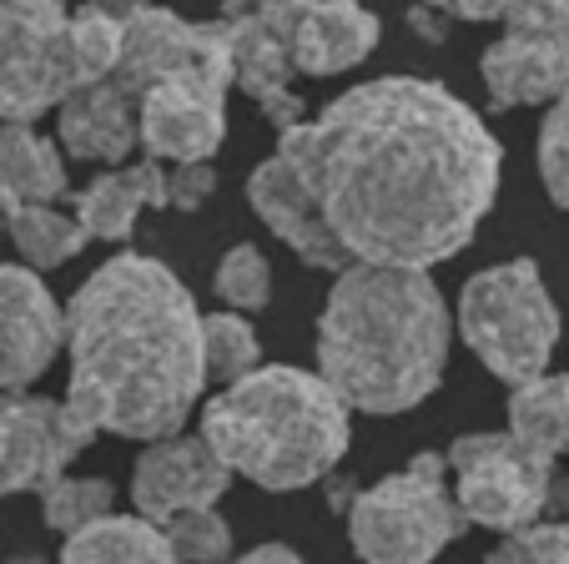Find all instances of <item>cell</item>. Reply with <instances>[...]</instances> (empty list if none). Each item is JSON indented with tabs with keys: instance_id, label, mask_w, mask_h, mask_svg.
Wrapping results in <instances>:
<instances>
[{
	"instance_id": "6da1fadb",
	"label": "cell",
	"mask_w": 569,
	"mask_h": 564,
	"mask_svg": "<svg viewBox=\"0 0 569 564\" xmlns=\"http://www.w3.org/2000/svg\"><path fill=\"white\" fill-rule=\"evenodd\" d=\"M348 263L429 273L495 212L505 147L443 81L378 76L278 137Z\"/></svg>"
},
{
	"instance_id": "7a4b0ae2",
	"label": "cell",
	"mask_w": 569,
	"mask_h": 564,
	"mask_svg": "<svg viewBox=\"0 0 569 564\" xmlns=\"http://www.w3.org/2000/svg\"><path fill=\"white\" fill-rule=\"evenodd\" d=\"M71 408L91 434L177 438L207 388L202 313L187 283L147 253H117L66 303Z\"/></svg>"
},
{
	"instance_id": "3957f363",
	"label": "cell",
	"mask_w": 569,
	"mask_h": 564,
	"mask_svg": "<svg viewBox=\"0 0 569 564\" xmlns=\"http://www.w3.org/2000/svg\"><path fill=\"white\" fill-rule=\"evenodd\" d=\"M453 318L429 273L353 263L318 318V378L363 414H409L449 368Z\"/></svg>"
},
{
	"instance_id": "277c9868",
	"label": "cell",
	"mask_w": 569,
	"mask_h": 564,
	"mask_svg": "<svg viewBox=\"0 0 569 564\" xmlns=\"http://www.w3.org/2000/svg\"><path fill=\"white\" fill-rule=\"evenodd\" d=\"M202 438L232 474L268 494L328 479L348 454V404L308 368H252L202 408Z\"/></svg>"
},
{
	"instance_id": "5b68a950",
	"label": "cell",
	"mask_w": 569,
	"mask_h": 564,
	"mask_svg": "<svg viewBox=\"0 0 569 564\" xmlns=\"http://www.w3.org/2000/svg\"><path fill=\"white\" fill-rule=\"evenodd\" d=\"M459 333L483 368L505 384H529L549 368L559 343V308L545 288V273L529 257L483 267L463 283Z\"/></svg>"
},
{
	"instance_id": "8992f818",
	"label": "cell",
	"mask_w": 569,
	"mask_h": 564,
	"mask_svg": "<svg viewBox=\"0 0 569 564\" xmlns=\"http://www.w3.org/2000/svg\"><path fill=\"white\" fill-rule=\"evenodd\" d=\"M348 540L363 564H433L469 524L453 504L443 454H419L348 499Z\"/></svg>"
},
{
	"instance_id": "52a82bcc",
	"label": "cell",
	"mask_w": 569,
	"mask_h": 564,
	"mask_svg": "<svg viewBox=\"0 0 569 564\" xmlns=\"http://www.w3.org/2000/svg\"><path fill=\"white\" fill-rule=\"evenodd\" d=\"M449 474H453V504H459L463 524H483V530L515 534L539 524V514L555 499V464L529 454L509 434H463L449 448Z\"/></svg>"
},
{
	"instance_id": "ba28073f",
	"label": "cell",
	"mask_w": 569,
	"mask_h": 564,
	"mask_svg": "<svg viewBox=\"0 0 569 564\" xmlns=\"http://www.w3.org/2000/svg\"><path fill=\"white\" fill-rule=\"evenodd\" d=\"M81 76L71 56V11L56 0H6L0 6V127L56 111Z\"/></svg>"
},
{
	"instance_id": "9c48e42d",
	"label": "cell",
	"mask_w": 569,
	"mask_h": 564,
	"mask_svg": "<svg viewBox=\"0 0 569 564\" xmlns=\"http://www.w3.org/2000/svg\"><path fill=\"white\" fill-rule=\"evenodd\" d=\"M91 444L97 434L56 398L0 394V499L26 489L41 494Z\"/></svg>"
},
{
	"instance_id": "30bf717a",
	"label": "cell",
	"mask_w": 569,
	"mask_h": 564,
	"mask_svg": "<svg viewBox=\"0 0 569 564\" xmlns=\"http://www.w3.org/2000/svg\"><path fill=\"white\" fill-rule=\"evenodd\" d=\"M227 76L187 71L172 81L151 86L141 97V147L151 161H172V167H197L212 161L217 147L227 141Z\"/></svg>"
},
{
	"instance_id": "8fae6325",
	"label": "cell",
	"mask_w": 569,
	"mask_h": 564,
	"mask_svg": "<svg viewBox=\"0 0 569 564\" xmlns=\"http://www.w3.org/2000/svg\"><path fill=\"white\" fill-rule=\"evenodd\" d=\"M66 348V313L41 273L0 263V394H26Z\"/></svg>"
},
{
	"instance_id": "7c38bea8",
	"label": "cell",
	"mask_w": 569,
	"mask_h": 564,
	"mask_svg": "<svg viewBox=\"0 0 569 564\" xmlns=\"http://www.w3.org/2000/svg\"><path fill=\"white\" fill-rule=\"evenodd\" d=\"M227 484H232V468L212 454L202 434L161 438L131 468V499H137L141 520L151 524H167L192 509H217Z\"/></svg>"
},
{
	"instance_id": "4fadbf2b",
	"label": "cell",
	"mask_w": 569,
	"mask_h": 564,
	"mask_svg": "<svg viewBox=\"0 0 569 564\" xmlns=\"http://www.w3.org/2000/svg\"><path fill=\"white\" fill-rule=\"evenodd\" d=\"M272 21L288 41L292 71L302 76H343L358 61H368L383 36V21L353 0H268Z\"/></svg>"
},
{
	"instance_id": "5bb4252c",
	"label": "cell",
	"mask_w": 569,
	"mask_h": 564,
	"mask_svg": "<svg viewBox=\"0 0 569 564\" xmlns=\"http://www.w3.org/2000/svg\"><path fill=\"white\" fill-rule=\"evenodd\" d=\"M222 21H227V31H232V86H242V91L268 111L278 137L292 131L302 121V101H298V91H292L298 71H292L288 41H282L272 11L268 6H252V11L227 6Z\"/></svg>"
},
{
	"instance_id": "9a60e30c",
	"label": "cell",
	"mask_w": 569,
	"mask_h": 564,
	"mask_svg": "<svg viewBox=\"0 0 569 564\" xmlns=\"http://www.w3.org/2000/svg\"><path fill=\"white\" fill-rule=\"evenodd\" d=\"M248 202H252V212L268 222V232L282 237L308 267H318V273H343V267H353L348 253L338 247V237L328 232L312 192L302 187V177L278 151H272L268 161H258V171L248 177Z\"/></svg>"
},
{
	"instance_id": "2e32d148",
	"label": "cell",
	"mask_w": 569,
	"mask_h": 564,
	"mask_svg": "<svg viewBox=\"0 0 569 564\" xmlns=\"http://www.w3.org/2000/svg\"><path fill=\"white\" fill-rule=\"evenodd\" d=\"M56 131H61V147L71 157L127 167V157L141 147V97L127 91L117 76L76 86L56 107Z\"/></svg>"
},
{
	"instance_id": "e0dca14e",
	"label": "cell",
	"mask_w": 569,
	"mask_h": 564,
	"mask_svg": "<svg viewBox=\"0 0 569 564\" xmlns=\"http://www.w3.org/2000/svg\"><path fill=\"white\" fill-rule=\"evenodd\" d=\"M479 76L499 111L539 107V101L555 107L569 86V41L535 31H505L479 56Z\"/></svg>"
},
{
	"instance_id": "ac0fdd59",
	"label": "cell",
	"mask_w": 569,
	"mask_h": 564,
	"mask_svg": "<svg viewBox=\"0 0 569 564\" xmlns=\"http://www.w3.org/2000/svg\"><path fill=\"white\" fill-rule=\"evenodd\" d=\"M76 222L87 237H101V243H127L137 232V217L147 207H167V167L151 157L127 161V167H111L91 181L87 192L71 197Z\"/></svg>"
},
{
	"instance_id": "d6986e66",
	"label": "cell",
	"mask_w": 569,
	"mask_h": 564,
	"mask_svg": "<svg viewBox=\"0 0 569 564\" xmlns=\"http://www.w3.org/2000/svg\"><path fill=\"white\" fill-rule=\"evenodd\" d=\"M66 197V157L36 127L6 121L0 127V202H41Z\"/></svg>"
},
{
	"instance_id": "ffe728a7",
	"label": "cell",
	"mask_w": 569,
	"mask_h": 564,
	"mask_svg": "<svg viewBox=\"0 0 569 564\" xmlns=\"http://www.w3.org/2000/svg\"><path fill=\"white\" fill-rule=\"evenodd\" d=\"M61 564H177L161 524L141 514H107L87 530L66 534Z\"/></svg>"
},
{
	"instance_id": "44dd1931",
	"label": "cell",
	"mask_w": 569,
	"mask_h": 564,
	"mask_svg": "<svg viewBox=\"0 0 569 564\" xmlns=\"http://www.w3.org/2000/svg\"><path fill=\"white\" fill-rule=\"evenodd\" d=\"M515 444H525L529 454L549 458L569 454V373H539L529 384H519L509 394V428Z\"/></svg>"
},
{
	"instance_id": "7402d4cb",
	"label": "cell",
	"mask_w": 569,
	"mask_h": 564,
	"mask_svg": "<svg viewBox=\"0 0 569 564\" xmlns=\"http://www.w3.org/2000/svg\"><path fill=\"white\" fill-rule=\"evenodd\" d=\"M0 227L21 253V267H31V273H51L91 243L71 212H56L41 202H0Z\"/></svg>"
},
{
	"instance_id": "603a6c76",
	"label": "cell",
	"mask_w": 569,
	"mask_h": 564,
	"mask_svg": "<svg viewBox=\"0 0 569 564\" xmlns=\"http://www.w3.org/2000/svg\"><path fill=\"white\" fill-rule=\"evenodd\" d=\"M121 36H127V6H81V11H71V56L81 86L107 81L117 71Z\"/></svg>"
},
{
	"instance_id": "cb8c5ba5",
	"label": "cell",
	"mask_w": 569,
	"mask_h": 564,
	"mask_svg": "<svg viewBox=\"0 0 569 564\" xmlns=\"http://www.w3.org/2000/svg\"><path fill=\"white\" fill-rule=\"evenodd\" d=\"M443 21H499L505 31H535L569 41V0H449L433 6Z\"/></svg>"
},
{
	"instance_id": "d4e9b609",
	"label": "cell",
	"mask_w": 569,
	"mask_h": 564,
	"mask_svg": "<svg viewBox=\"0 0 569 564\" xmlns=\"http://www.w3.org/2000/svg\"><path fill=\"white\" fill-rule=\"evenodd\" d=\"M202 363L207 378L217 384H237L252 368H262V343L242 313H207L202 318Z\"/></svg>"
},
{
	"instance_id": "484cf974",
	"label": "cell",
	"mask_w": 569,
	"mask_h": 564,
	"mask_svg": "<svg viewBox=\"0 0 569 564\" xmlns=\"http://www.w3.org/2000/svg\"><path fill=\"white\" fill-rule=\"evenodd\" d=\"M41 509L56 534H76L117 514V489H111V479H97V474H61L56 484L41 489Z\"/></svg>"
},
{
	"instance_id": "4316f807",
	"label": "cell",
	"mask_w": 569,
	"mask_h": 564,
	"mask_svg": "<svg viewBox=\"0 0 569 564\" xmlns=\"http://www.w3.org/2000/svg\"><path fill=\"white\" fill-rule=\"evenodd\" d=\"M212 288H217V298H222L232 313H242V318H248V313H258V308H268V298H272V263H268V253H262L258 243L227 247L222 263H217Z\"/></svg>"
},
{
	"instance_id": "83f0119b",
	"label": "cell",
	"mask_w": 569,
	"mask_h": 564,
	"mask_svg": "<svg viewBox=\"0 0 569 564\" xmlns=\"http://www.w3.org/2000/svg\"><path fill=\"white\" fill-rule=\"evenodd\" d=\"M177 564H227L232 560V524L217 509H192L161 524Z\"/></svg>"
},
{
	"instance_id": "f1b7e54d",
	"label": "cell",
	"mask_w": 569,
	"mask_h": 564,
	"mask_svg": "<svg viewBox=\"0 0 569 564\" xmlns=\"http://www.w3.org/2000/svg\"><path fill=\"white\" fill-rule=\"evenodd\" d=\"M489 564H569V520H539L505 534Z\"/></svg>"
},
{
	"instance_id": "f546056e",
	"label": "cell",
	"mask_w": 569,
	"mask_h": 564,
	"mask_svg": "<svg viewBox=\"0 0 569 564\" xmlns=\"http://www.w3.org/2000/svg\"><path fill=\"white\" fill-rule=\"evenodd\" d=\"M539 177H545V192L555 197V207L569 212V86L539 127Z\"/></svg>"
},
{
	"instance_id": "4dcf8cb0",
	"label": "cell",
	"mask_w": 569,
	"mask_h": 564,
	"mask_svg": "<svg viewBox=\"0 0 569 564\" xmlns=\"http://www.w3.org/2000/svg\"><path fill=\"white\" fill-rule=\"evenodd\" d=\"M212 192H217V167L212 161H197V167H167V207H172V212H197Z\"/></svg>"
},
{
	"instance_id": "1f68e13d",
	"label": "cell",
	"mask_w": 569,
	"mask_h": 564,
	"mask_svg": "<svg viewBox=\"0 0 569 564\" xmlns=\"http://www.w3.org/2000/svg\"><path fill=\"white\" fill-rule=\"evenodd\" d=\"M232 564H308V560H302L298 550H288V544H258V550H248Z\"/></svg>"
},
{
	"instance_id": "d6a6232c",
	"label": "cell",
	"mask_w": 569,
	"mask_h": 564,
	"mask_svg": "<svg viewBox=\"0 0 569 564\" xmlns=\"http://www.w3.org/2000/svg\"><path fill=\"white\" fill-rule=\"evenodd\" d=\"M16 564H46V560H16Z\"/></svg>"
},
{
	"instance_id": "836d02e7",
	"label": "cell",
	"mask_w": 569,
	"mask_h": 564,
	"mask_svg": "<svg viewBox=\"0 0 569 564\" xmlns=\"http://www.w3.org/2000/svg\"><path fill=\"white\" fill-rule=\"evenodd\" d=\"M0 232H6V227H0Z\"/></svg>"
}]
</instances>
